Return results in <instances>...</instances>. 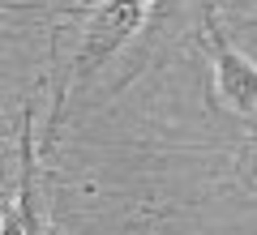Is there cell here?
<instances>
[{
	"label": "cell",
	"mask_w": 257,
	"mask_h": 235,
	"mask_svg": "<svg viewBox=\"0 0 257 235\" xmlns=\"http://www.w3.org/2000/svg\"><path fill=\"white\" fill-rule=\"evenodd\" d=\"M159 0H94L90 9L77 18L73 43H69V60L56 73V103H52V124H47L43 145L56 141L64 120V103L73 99L82 86L94 82V73L107 69L133 39L142 35V26L150 22Z\"/></svg>",
	"instance_id": "1"
},
{
	"label": "cell",
	"mask_w": 257,
	"mask_h": 235,
	"mask_svg": "<svg viewBox=\"0 0 257 235\" xmlns=\"http://www.w3.org/2000/svg\"><path fill=\"white\" fill-rule=\"evenodd\" d=\"M18 167L5 188L0 205V235H60L47 214V188H43V167H39V141H35V111L22 107L18 116Z\"/></svg>",
	"instance_id": "2"
},
{
	"label": "cell",
	"mask_w": 257,
	"mask_h": 235,
	"mask_svg": "<svg viewBox=\"0 0 257 235\" xmlns=\"http://www.w3.org/2000/svg\"><path fill=\"white\" fill-rule=\"evenodd\" d=\"M197 35H202L206 60H210V99L240 124H257V60L227 39L214 5H206Z\"/></svg>",
	"instance_id": "3"
},
{
	"label": "cell",
	"mask_w": 257,
	"mask_h": 235,
	"mask_svg": "<svg viewBox=\"0 0 257 235\" xmlns=\"http://www.w3.org/2000/svg\"><path fill=\"white\" fill-rule=\"evenodd\" d=\"M244 180L257 188V141L248 145V154H244Z\"/></svg>",
	"instance_id": "4"
}]
</instances>
